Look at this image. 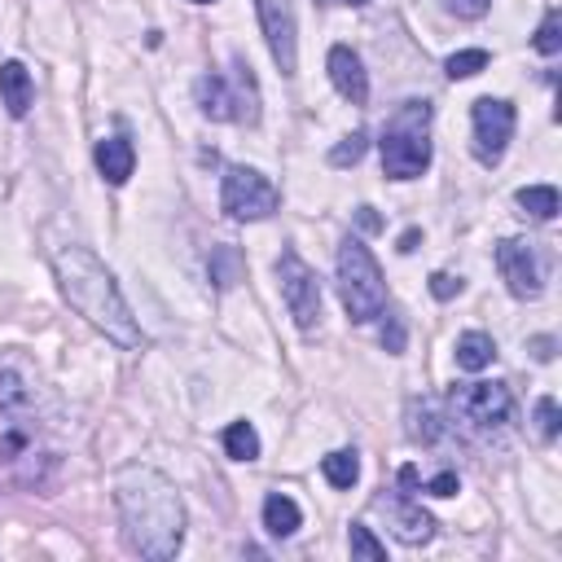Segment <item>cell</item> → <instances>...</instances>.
<instances>
[{
  "label": "cell",
  "mask_w": 562,
  "mask_h": 562,
  "mask_svg": "<svg viewBox=\"0 0 562 562\" xmlns=\"http://www.w3.org/2000/svg\"><path fill=\"white\" fill-rule=\"evenodd\" d=\"M193 97L211 123H259V88H255L246 57H233V79H224L215 70L198 75Z\"/></svg>",
  "instance_id": "5"
},
{
  "label": "cell",
  "mask_w": 562,
  "mask_h": 562,
  "mask_svg": "<svg viewBox=\"0 0 562 562\" xmlns=\"http://www.w3.org/2000/svg\"><path fill=\"white\" fill-rule=\"evenodd\" d=\"M492 360H496V342H492V334L470 329V334H461V338H457V369L479 373V369H487Z\"/></svg>",
  "instance_id": "18"
},
{
  "label": "cell",
  "mask_w": 562,
  "mask_h": 562,
  "mask_svg": "<svg viewBox=\"0 0 562 562\" xmlns=\"http://www.w3.org/2000/svg\"><path fill=\"white\" fill-rule=\"evenodd\" d=\"M215 290H233L241 281V250L237 246H215L211 250V263H206Z\"/></svg>",
  "instance_id": "21"
},
{
  "label": "cell",
  "mask_w": 562,
  "mask_h": 562,
  "mask_svg": "<svg viewBox=\"0 0 562 562\" xmlns=\"http://www.w3.org/2000/svg\"><path fill=\"white\" fill-rule=\"evenodd\" d=\"M531 44H536V53H540V57H553V53L562 48V18H558V9H549V13H544V22H540V31H536V40H531Z\"/></svg>",
  "instance_id": "26"
},
{
  "label": "cell",
  "mask_w": 562,
  "mask_h": 562,
  "mask_svg": "<svg viewBox=\"0 0 562 562\" xmlns=\"http://www.w3.org/2000/svg\"><path fill=\"white\" fill-rule=\"evenodd\" d=\"M193 4H211V0H193Z\"/></svg>",
  "instance_id": "36"
},
{
  "label": "cell",
  "mask_w": 562,
  "mask_h": 562,
  "mask_svg": "<svg viewBox=\"0 0 562 562\" xmlns=\"http://www.w3.org/2000/svg\"><path fill=\"white\" fill-rule=\"evenodd\" d=\"M321 474L329 487H351L360 479V457L356 448H334L329 457H321Z\"/></svg>",
  "instance_id": "19"
},
{
  "label": "cell",
  "mask_w": 562,
  "mask_h": 562,
  "mask_svg": "<svg viewBox=\"0 0 562 562\" xmlns=\"http://www.w3.org/2000/svg\"><path fill=\"white\" fill-rule=\"evenodd\" d=\"M277 285H281V299H285L294 325L303 334L316 329V321H321V281L299 259V250H281V259H277Z\"/></svg>",
  "instance_id": "8"
},
{
  "label": "cell",
  "mask_w": 562,
  "mask_h": 562,
  "mask_svg": "<svg viewBox=\"0 0 562 562\" xmlns=\"http://www.w3.org/2000/svg\"><path fill=\"white\" fill-rule=\"evenodd\" d=\"M430 101H404L382 132V171L391 180H417L430 167Z\"/></svg>",
  "instance_id": "3"
},
{
  "label": "cell",
  "mask_w": 562,
  "mask_h": 562,
  "mask_svg": "<svg viewBox=\"0 0 562 562\" xmlns=\"http://www.w3.org/2000/svg\"><path fill=\"white\" fill-rule=\"evenodd\" d=\"M263 527H268V536L285 540V536H294L303 527V509L285 492H268L263 496Z\"/></svg>",
  "instance_id": "16"
},
{
  "label": "cell",
  "mask_w": 562,
  "mask_h": 562,
  "mask_svg": "<svg viewBox=\"0 0 562 562\" xmlns=\"http://www.w3.org/2000/svg\"><path fill=\"white\" fill-rule=\"evenodd\" d=\"M347 4H369V0H347Z\"/></svg>",
  "instance_id": "35"
},
{
  "label": "cell",
  "mask_w": 562,
  "mask_h": 562,
  "mask_svg": "<svg viewBox=\"0 0 562 562\" xmlns=\"http://www.w3.org/2000/svg\"><path fill=\"white\" fill-rule=\"evenodd\" d=\"M448 408L474 435H496L514 417V395L505 382H461L448 391Z\"/></svg>",
  "instance_id": "6"
},
{
  "label": "cell",
  "mask_w": 562,
  "mask_h": 562,
  "mask_svg": "<svg viewBox=\"0 0 562 562\" xmlns=\"http://www.w3.org/2000/svg\"><path fill=\"white\" fill-rule=\"evenodd\" d=\"M356 220H360V228H364V233H378V228H382V220L373 215V206H360V211H356Z\"/></svg>",
  "instance_id": "32"
},
{
  "label": "cell",
  "mask_w": 562,
  "mask_h": 562,
  "mask_svg": "<svg viewBox=\"0 0 562 562\" xmlns=\"http://www.w3.org/2000/svg\"><path fill=\"white\" fill-rule=\"evenodd\" d=\"M408 435L417 439V443H439L443 435H448V426H443V413L435 408V400H408Z\"/></svg>",
  "instance_id": "17"
},
{
  "label": "cell",
  "mask_w": 562,
  "mask_h": 562,
  "mask_svg": "<svg viewBox=\"0 0 562 562\" xmlns=\"http://www.w3.org/2000/svg\"><path fill=\"white\" fill-rule=\"evenodd\" d=\"M531 351H536V360H549L553 356V338H531Z\"/></svg>",
  "instance_id": "33"
},
{
  "label": "cell",
  "mask_w": 562,
  "mask_h": 562,
  "mask_svg": "<svg viewBox=\"0 0 562 562\" xmlns=\"http://www.w3.org/2000/svg\"><path fill=\"white\" fill-rule=\"evenodd\" d=\"M487 48H461V53H452L448 61H443V75L448 79H470V75H479V70H487Z\"/></svg>",
  "instance_id": "23"
},
{
  "label": "cell",
  "mask_w": 562,
  "mask_h": 562,
  "mask_svg": "<svg viewBox=\"0 0 562 562\" xmlns=\"http://www.w3.org/2000/svg\"><path fill=\"white\" fill-rule=\"evenodd\" d=\"M496 268L509 285L514 299H540L544 290V268H540V255L531 241H518V237H505L496 246Z\"/></svg>",
  "instance_id": "11"
},
{
  "label": "cell",
  "mask_w": 562,
  "mask_h": 562,
  "mask_svg": "<svg viewBox=\"0 0 562 562\" xmlns=\"http://www.w3.org/2000/svg\"><path fill=\"white\" fill-rule=\"evenodd\" d=\"M514 202H518L522 215H531V220H553V215H558V189H553V184H522V189L514 193Z\"/></svg>",
  "instance_id": "20"
},
{
  "label": "cell",
  "mask_w": 562,
  "mask_h": 562,
  "mask_svg": "<svg viewBox=\"0 0 562 562\" xmlns=\"http://www.w3.org/2000/svg\"><path fill=\"white\" fill-rule=\"evenodd\" d=\"M558 426H562V422H558V400H549V395H544V400H536V430H540V439H544V443H553V439H558Z\"/></svg>",
  "instance_id": "27"
},
{
  "label": "cell",
  "mask_w": 562,
  "mask_h": 562,
  "mask_svg": "<svg viewBox=\"0 0 562 562\" xmlns=\"http://www.w3.org/2000/svg\"><path fill=\"white\" fill-rule=\"evenodd\" d=\"M224 452L233 461H255L259 457V430L250 422H228L224 426Z\"/></svg>",
  "instance_id": "22"
},
{
  "label": "cell",
  "mask_w": 562,
  "mask_h": 562,
  "mask_svg": "<svg viewBox=\"0 0 562 562\" xmlns=\"http://www.w3.org/2000/svg\"><path fill=\"white\" fill-rule=\"evenodd\" d=\"M325 70H329V83L338 88L342 101H351V105H364L369 101V75H364V61H360L356 48L334 44L329 57H325Z\"/></svg>",
  "instance_id": "13"
},
{
  "label": "cell",
  "mask_w": 562,
  "mask_h": 562,
  "mask_svg": "<svg viewBox=\"0 0 562 562\" xmlns=\"http://www.w3.org/2000/svg\"><path fill=\"white\" fill-rule=\"evenodd\" d=\"M364 149H369V132H364V127H356L351 136H342V140L329 149V167H351V162H360V158H364Z\"/></svg>",
  "instance_id": "25"
},
{
  "label": "cell",
  "mask_w": 562,
  "mask_h": 562,
  "mask_svg": "<svg viewBox=\"0 0 562 562\" xmlns=\"http://www.w3.org/2000/svg\"><path fill=\"white\" fill-rule=\"evenodd\" d=\"M53 272H57V285H61V299L97 329L105 334L114 347L123 351H140L145 347V329L140 321L132 316L114 272L79 241H66L53 250Z\"/></svg>",
  "instance_id": "2"
},
{
  "label": "cell",
  "mask_w": 562,
  "mask_h": 562,
  "mask_svg": "<svg viewBox=\"0 0 562 562\" xmlns=\"http://www.w3.org/2000/svg\"><path fill=\"white\" fill-rule=\"evenodd\" d=\"M382 316H386V321H382V347H386L391 356H400V351H404V321H400L395 312H386V307H382Z\"/></svg>",
  "instance_id": "28"
},
{
  "label": "cell",
  "mask_w": 562,
  "mask_h": 562,
  "mask_svg": "<svg viewBox=\"0 0 562 562\" xmlns=\"http://www.w3.org/2000/svg\"><path fill=\"white\" fill-rule=\"evenodd\" d=\"M443 9L457 13V18H465V22H474V18H483L492 9V0H443Z\"/></svg>",
  "instance_id": "29"
},
{
  "label": "cell",
  "mask_w": 562,
  "mask_h": 562,
  "mask_svg": "<svg viewBox=\"0 0 562 562\" xmlns=\"http://www.w3.org/2000/svg\"><path fill=\"white\" fill-rule=\"evenodd\" d=\"M347 544H351V558H364V562H382V558H386V544H382L364 522H351Z\"/></svg>",
  "instance_id": "24"
},
{
  "label": "cell",
  "mask_w": 562,
  "mask_h": 562,
  "mask_svg": "<svg viewBox=\"0 0 562 562\" xmlns=\"http://www.w3.org/2000/svg\"><path fill=\"white\" fill-rule=\"evenodd\" d=\"M114 509H119V536L127 553L149 562H171L184 544V501L176 483L145 465L127 461L114 474Z\"/></svg>",
  "instance_id": "1"
},
{
  "label": "cell",
  "mask_w": 562,
  "mask_h": 562,
  "mask_svg": "<svg viewBox=\"0 0 562 562\" xmlns=\"http://www.w3.org/2000/svg\"><path fill=\"white\" fill-rule=\"evenodd\" d=\"M255 13H259V26H263V40H268V53H272L277 70L290 79L299 70V22H294V4L290 0H255Z\"/></svg>",
  "instance_id": "10"
},
{
  "label": "cell",
  "mask_w": 562,
  "mask_h": 562,
  "mask_svg": "<svg viewBox=\"0 0 562 562\" xmlns=\"http://www.w3.org/2000/svg\"><path fill=\"white\" fill-rule=\"evenodd\" d=\"M457 487H461V479H457L452 470H443V474H435V479L426 483L430 496H457Z\"/></svg>",
  "instance_id": "31"
},
{
  "label": "cell",
  "mask_w": 562,
  "mask_h": 562,
  "mask_svg": "<svg viewBox=\"0 0 562 562\" xmlns=\"http://www.w3.org/2000/svg\"><path fill=\"white\" fill-rule=\"evenodd\" d=\"M417 241H422V228H408V233L400 237V250L408 255V250H417Z\"/></svg>",
  "instance_id": "34"
},
{
  "label": "cell",
  "mask_w": 562,
  "mask_h": 562,
  "mask_svg": "<svg viewBox=\"0 0 562 562\" xmlns=\"http://www.w3.org/2000/svg\"><path fill=\"white\" fill-rule=\"evenodd\" d=\"M31 101H35V83H31V70H26L18 57L0 61V105H4L13 119H26Z\"/></svg>",
  "instance_id": "14"
},
{
  "label": "cell",
  "mask_w": 562,
  "mask_h": 562,
  "mask_svg": "<svg viewBox=\"0 0 562 562\" xmlns=\"http://www.w3.org/2000/svg\"><path fill=\"white\" fill-rule=\"evenodd\" d=\"M97 171L105 176V184H127L132 180V167H136V149L127 136H105L97 140Z\"/></svg>",
  "instance_id": "15"
},
{
  "label": "cell",
  "mask_w": 562,
  "mask_h": 562,
  "mask_svg": "<svg viewBox=\"0 0 562 562\" xmlns=\"http://www.w3.org/2000/svg\"><path fill=\"white\" fill-rule=\"evenodd\" d=\"M338 299L356 325L382 316V307H386V277L360 237L338 241Z\"/></svg>",
  "instance_id": "4"
},
{
  "label": "cell",
  "mask_w": 562,
  "mask_h": 562,
  "mask_svg": "<svg viewBox=\"0 0 562 562\" xmlns=\"http://www.w3.org/2000/svg\"><path fill=\"white\" fill-rule=\"evenodd\" d=\"M373 509L386 514L395 540H404V544H426V540L435 536V518H430L413 496H378Z\"/></svg>",
  "instance_id": "12"
},
{
  "label": "cell",
  "mask_w": 562,
  "mask_h": 562,
  "mask_svg": "<svg viewBox=\"0 0 562 562\" xmlns=\"http://www.w3.org/2000/svg\"><path fill=\"white\" fill-rule=\"evenodd\" d=\"M277 206H281V193H277V184H272L259 167H246V162L224 167V180H220V211H224L228 220H241V224L268 220Z\"/></svg>",
  "instance_id": "7"
},
{
  "label": "cell",
  "mask_w": 562,
  "mask_h": 562,
  "mask_svg": "<svg viewBox=\"0 0 562 562\" xmlns=\"http://www.w3.org/2000/svg\"><path fill=\"white\" fill-rule=\"evenodd\" d=\"M430 294L448 303L452 294H461V277H452V272H435V277H430Z\"/></svg>",
  "instance_id": "30"
},
{
  "label": "cell",
  "mask_w": 562,
  "mask_h": 562,
  "mask_svg": "<svg viewBox=\"0 0 562 562\" xmlns=\"http://www.w3.org/2000/svg\"><path fill=\"white\" fill-rule=\"evenodd\" d=\"M470 123H474V158L483 167H496L514 136V105L505 97H479L470 105Z\"/></svg>",
  "instance_id": "9"
}]
</instances>
